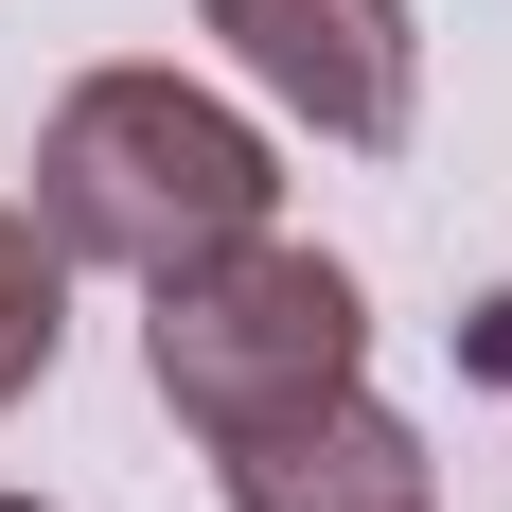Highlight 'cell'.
<instances>
[{"label": "cell", "instance_id": "52a82bcc", "mask_svg": "<svg viewBox=\"0 0 512 512\" xmlns=\"http://www.w3.org/2000/svg\"><path fill=\"white\" fill-rule=\"evenodd\" d=\"M495 389H512V336H495Z\"/></svg>", "mask_w": 512, "mask_h": 512}, {"label": "cell", "instance_id": "277c9868", "mask_svg": "<svg viewBox=\"0 0 512 512\" xmlns=\"http://www.w3.org/2000/svg\"><path fill=\"white\" fill-rule=\"evenodd\" d=\"M230 512H442V460H424L407 407H371V389H336V407L265 424V442H230Z\"/></svg>", "mask_w": 512, "mask_h": 512}, {"label": "cell", "instance_id": "6da1fadb", "mask_svg": "<svg viewBox=\"0 0 512 512\" xmlns=\"http://www.w3.org/2000/svg\"><path fill=\"white\" fill-rule=\"evenodd\" d=\"M71 265H106V283H177V265L248 248V230H283V142H265V106L195 89V71H71L36 124V195H18Z\"/></svg>", "mask_w": 512, "mask_h": 512}, {"label": "cell", "instance_id": "8992f818", "mask_svg": "<svg viewBox=\"0 0 512 512\" xmlns=\"http://www.w3.org/2000/svg\"><path fill=\"white\" fill-rule=\"evenodd\" d=\"M0 512H53V495H0Z\"/></svg>", "mask_w": 512, "mask_h": 512}, {"label": "cell", "instance_id": "7a4b0ae2", "mask_svg": "<svg viewBox=\"0 0 512 512\" xmlns=\"http://www.w3.org/2000/svg\"><path fill=\"white\" fill-rule=\"evenodd\" d=\"M142 389L230 460V442H265V424L371 389V283L336 248H301V230H248V248L142 283Z\"/></svg>", "mask_w": 512, "mask_h": 512}, {"label": "cell", "instance_id": "5b68a950", "mask_svg": "<svg viewBox=\"0 0 512 512\" xmlns=\"http://www.w3.org/2000/svg\"><path fill=\"white\" fill-rule=\"evenodd\" d=\"M53 354H71V248H53L18 195H0V424L53 389Z\"/></svg>", "mask_w": 512, "mask_h": 512}, {"label": "cell", "instance_id": "3957f363", "mask_svg": "<svg viewBox=\"0 0 512 512\" xmlns=\"http://www.w3.org/2000/svg\"><path fill=\"white\" fill-rule=\"evenodd\" d=\"M195 36L336 159H389L424 124V18L407 0H195Z\"/></svg>", "mask_w": 512, "mask_h": 512}]
</instances>
